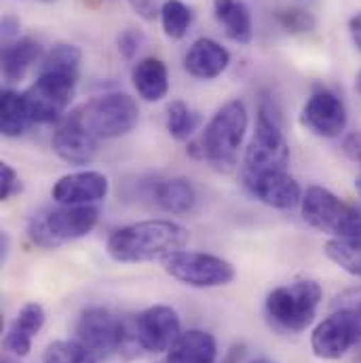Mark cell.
<instances>
[{
    "label": "cell",
    "mask_w": 361,
    "mask_h": 363,
    "mask_svg": "<svg viewBox=\"0 0 361 363\" xmlns=\"http://www.w3.org/2000/svg\"><path fill=\"white\" fill-rule=\"evenodd\" d=\"M6 254H9V235L2 233L0 235V258H2V262L6 260Z\"/></svg>",
    "instance_id": "37"
},
{
    "label": "cell",
    "mask_w": 361,
    "mask_h": 363,
    "mask_svg": "<svg viewBox=\"0 0 361 363\" xmlns=\"http://www.w3.org/2000/svg\"><path fill=\"white\" fill-rule=\"evenodd\" d=\"M349 32H351L353 45L357 47V51H361V13H357L355 17H351V21H349Z\"/></svg>",
    "instance_id": "36"
},
{
    "label": "cell",
    "mask_w": 361,
    "mask_h": 363,
    "mask_svg": "<svg viewBox=\"0 0 361 363\" xmlns=\"http://www.w3.org/2000/svg\"><path fill=\"white\" fill-rule=\"evenodd\" d=\"M23 190L17 172L9 163H0V201H9Z\"/></svg>",
    "instance_id": "32"
},
{
    "label": "cell",
    "mask_w": 361,
    "mask_h": 363,
    "mask_svg": "<svg viewBox=\"0 0 361 363\" xmlns=\"http://www.w3.org/2000/svg\"><path fill=\"white\" fill-rule=\"evenodd\" d=\"M361 342V317L334 308L311 334V349L319 359H340Z\"/></svg>",
    "instance_id": "11"
},
{
    "label": "cell",
    "mask_w": 361,
    "mask_h": 363,
    "mask_svg": "<svg viewBox=\"0 0 361 363\" xmlns=\"http://www.w3.org/2000/svg\"><path fill=\"white\" fill-rule=\"evenodd\" d=\"M248 125L250 116L245 104L241 99H231L211 116L203 135L188 144L186 152L194 159H207L218 169H231L237 163Z\"/></svg>",
    "instance_id": "2"
},
{
    "label": "cell",
    "mask_w": 361,
    "mask_h": 363,
    "mask_svg": "<svg viewBox=\"0 0 361 363\" xmlns=\"http://www.w3.org/2000/svg\"><path fill=\"white\" fill-rule=\"evenodd\" d=\"M357 363H361V355H360V357H357Z\"/></svg>",
    "instance_id": "43"
},
{
    "label": "cell",
    "mask_w": 361,
    "mask_h": 363,
    "mask_svg": "<svg viewBox=\"0 0 361 363\" xmlns=\"http://www.w3.org/2000/svg\"><path fill=\"white\" fill-rule=\"evenodd\" d=\"M43 49L38 45V40L23 36V38H15L11 43H6L2 47V77L9 85L19 83L26 79V74L38 64Z\"/></svg>",
    "instance_id": "19"
},
{
    "label": "cell",
    "mask_w": 361,
    "mask_h": 363,
    "mask_svg": "<svg viewBox=\"0 0 361 363\" xmlns=\"http://www.w3.org/2000/svg\"><path fill=\"white\" fill-rule=\"evenodd\" d=\"M355 87H357V91L361 93V70H360V74H357V81H355Z\"/></svg>",
    "instance_id": "39"
},
{
    "label": "cell",
    "mask_w": 361,
    "mask_h": 363,
    "mask_svg": "<svg viewBox=\"0 0 361 363\" xmlns=\"http://www.w3.org/2000/svg\"><path fill=\"white\" fill-rule=\"evenodd\" d=\"M2 38L6 40V43H11V40H15L17 36H19V19H15V17H11V15H6V17H2Z\"/></svg>",
    "instance_id": "35"
},
{
    "label": "cell",
    "mask_w": 361,
    "mask_h": 363,
    "mask_svg": "<svg viewBox=\"0 0 361 363\" xmlns=\"http://www.w3.org/2000/svg\"><path fill=\"white\" fill-rule=\"evenodd\" d=\"M302 218L309 226L334 239H361V209L345 203L323 186H311L302 194Z\"/></svg>",
    "instance_id": "7"
},
{
    "label": "cell",
    "mask_w": 361,
    "mask_h": 363,
    "mask_svg": "<svg viewBox=\"0 0 361 363\" xmlns=\"http://www.w3.org/2000/svg\"><path fill=\"white\" fill-rule=\"evenodd\" d=\"M216 338L205 330H188L182 332L180 338L172 345L165 363H216Z\"/></svg>",
    "instance_id": "20"
},
{
    "label": "cell",
    "mask_w": 361,
    "mask_h": 363,
    "mask_svg": "<svg viewBox=\"0 0 361 363\" xmlns=\"http://www.w3.org/2000/svg\"><path fill=\"white\" fill-rule=\"evenodd\" d=\"M355 188H357V192H360V196H361V174L355 178Z\"/></svg>",
    "instance_id": "38"
},
{
    "label": "cell",
    "mask_w": 361,
    "mask_h": 363,
    "mask_svg": "<svg viewBox=\"0 0 361 363\" xmlns=\"http://www.w3.org/2000/svg\"><path fill=\"white\" fill-rule=\"evenodd\" d=\"M321 298L323 291L317 281L300 279L272 289L267 298V313L277 328L300 334L315 321Z\"/></svg>",
    "instance_id": "6"
},
{
    "label": "cell",
    "mask_w": 361,
    "mask_h": 363,
    "mask_svg": "<svg viewBox=\"0 0 361 363\" xmlns=\"http://www.w3.org/2000/svg\"><path fill=\"white\" fill-rule=\"evenodd\" d=\"M243 184L252 196L274 209H294L298 203H302V188L294 176L287 174V169L260 176L243 174Z\"/></svg>",
    "instance_id": "14"
},
{
    "label": "cell",
    "mask_w": 361,
    "mask_h": 363,
    "mask_svg": "<svg viewBox=\"0 0 361 363\" xmlns=\"http://www.w3.org/2000/svg\"><path fill=\"white\" fill-rule=\"evenodd\" d=\"M180 334L182 323L178 313L172 306L157 304L133 315L131 319H123L118 353L127 359L167 353Z\"/></svg>",
    "instance_id": "3"
},
{
    "label": "cell",
    "mask_w": 361,
    "mask_h": 363,
    "mask_svg": "<svg viewBox=\"0 0 361 363\" xmlns=\"http://www.w3.org/2000/svg\"><path fill=\"white\" fill-rule=\"evenodd\" d=\"M163 269L172 279L196 289L222 287L235 279V267L228 260L201 252L180 250L163 260Z\"/></svg>",
    "instance_id": "10"
},
{
    "label": "cell",
    "mask_w": 361,
    "mask_h": 363,
    "mask_svg": "<svg viewBox=\"0 0 361 363\" xmlns=\"http://www.w3.org/2000/svg\"><path fill=\"white\" fill-rule=\"evenodd\" d=\"M45 319H47V315H45L43 304H38V302L23 304L4 336V349L13 357H28L32 351V340L43 330Z\"/></svg>",
    "instance_id": "18"
},
{
    "label": "cell",
    "mask_w": 361,
    "mask_h": 363,
    "mask_svg": "<svg viewBox=\"0 0 361 363\" xmlns=\"http://www.w3.org/2000/svg\"><path fill=\"white\" fill-rule=\"evenodd\" d=\"M133 87L144 101H161L170 91L167 66L159 57H144L133 66Z\"/></svg>",
    "instance_id": "22"
},
{
    "label": "cell",
    "mask_w": 361,
    "mask_h": 363,
    "mask_svg": "<svg viewBox=\"0 0 361 363\" xmlns=\"http://www.w3.org/2000/svg\"><path fill=\"white\" fill-rule=\"evenodd\" d=\"M110 182L101 172L68 174L53 184L51 196L57 205H95L106 199Z\"/></svg>",
    "instance_id": "15"
},
{
    "label": "cell",
    "mask_w": 361,
    "mask_h": 363,
    "mask_svg": "<svg viewBox=\"0 0 361 363\" xmlns=\"http://www.w3.org/2000/svg\"><path fill=\"white\" fill-rule=\"evenodd\" d=\"M289 163V146L279 127L277 116L271 106L262 104L258 110L256 131L245 148L243 157V174L260 176L271 172H283Z\"/></svg>",
    "instance_id": "8"
},
{
    "label": "cell",
    "mask_w": 361,
    "mask_h": 363,
    "mask_svg": "<svg viewBox=\"0 0 361 363\" xmlns=\"http://www.w3.org/2000/svg\"><path fill=\"white\" fill-rule=\"evenodd\" d=\"M43 363H97V357L74 338L51 342L43 355Z\"/></svg>",
    "instance_id": "29"
},
{
    "label": "cell",
    "mask_w": 361,
    "mask_h": 363,
    "mask_svg": "<svg viewBox=\"0 0 361 363\" xmlns=\"http://www.w3.org/2000/svg\"><path fill=\"white\" fill-rule=\"evenodd\" d=\"M97 142L91 133H87L72 114L55 129L51 146L55 155L68 165H89L97 155Z\"/></svg>",
    "instance_id": "16"
},
{
    "label": "cell",
    "mask_w": 361,
    "mask_h": 363,
    "mask_svg": "<svg viewBox=\"0 0 361 363\" xmlns=\"http://www.w3.org/2000/svg\"><path fill=\"white\" fill-rule=\"evenodd\" d=\"M190 235L186 226L172 220H144L114 230L108 237L106 252L114 262L142 264L165 260L186 247Z\"/></svg>",
    "instance_id": "1"
},
{
    "label": "cell",
    "mask_w": 361,
    "mask_h": 363,
    "mask_svg": "<svg viewBox=\"0 0 361 363\" xmlns=\"http://www.w3.org/2000/svg\"><path fill=\"white\" fill-rule=\"evenodd\" d=\"M2 363H19V362H15L13 357H4V359H2Z\"/></svg>",
    "instance_id": "40"
},
{
    "label": "cell",
    "mask_w": 361,
    "mask_h": 363,
    "mask_svg": "<svg viewBox=\"0 0 361 363\" xmlns=\"http://www.w3.org/2000/svg\"><path fill=\"white\" fill-rule=\"evenodd\" d=\"M343 152L361 165V131H353L343 140Z\"/></svg>",
    "instance_id": "34"
},
{
    "label": "cell",
    "mask_w": 361,
    "mask_h": 363,
    "mask_svg": "<svg viewBox=\"0 0 361 363\" xmlns=\"http://www.w3.org/2000/svg\"><path fill=\"white\" fill-rule=\"evenodd\" d=\"M165 125L167 131L174 140L186 142L188 138L194 135V131L201 125V114L196 110H192L188 104H184L180 99L172 101L167 106V116H165Z\"/></svg>",
    "instance_id": "26"
},
{
    "label": "cell",
    "mask_w": 361,
    "mask_h": 363,
    "mask_svg": "<svg viewBox=\"0 0 361 363\" xmlns=\"http://www.w3.org/2000/svg\"><path fill=\"white\" fill-rule=\"evenodd\" d=\"M129 4L146 21H152L157 15H161V6H163L159 4V0H129Z\"/></svg>",
    "instance_id": "33"
},
{
    "label": "cell",
    "mask_w": 361,
    "mask_h": 363,
    "mask_svg": "<svg viewBox=\"0 0 361 363\" xmlns=\"http://www.w3.org/2000/svg\"><path fill=\"white\" fill-rule=\"evenodd\" d=\"M99 220L95 205H57L34 213L28 222V237L43 250H57L87 237Z\"/></svg>",
    "instance_id": "4"
},
{
    "label": "cell",
    "mask_w": 361,
    "mask_h": 363,
    "mask_svg": "<svg viewBox=\"0 0 361 363\" xmlns=\"http://www.w3.org/2000/svg\"><path fill=\"white\" fill-rule=\"evenodd\" d=\"M250 363H271V362H267V359H254V362H250Z\"/></svg>",
    "instance_id": "42"
},
{
    "label": "cell",
    "mask_w": 361,
    "mask_h": 363,
    "mask_svg": "<svg viewBox=\"0 0 361 363\" xmlns=\"http://www.w3.org/2000/svg\"><path fill=\"white\" fill-rule=\"evenodd\" d=\"M83 51L72 43H57L49 49V53L40 62V72H64L77 74L81 72Z\"/></svg>",
    "instance_id": "25"
},
{
    "label": "cell",
    "mask_w": 361,
    "mask_h": 363,
    "mask_svg": "<svg viewBox=\"0 0 361 363\" xmlns=\"http://www.w3.org/2000/svg\"><path fill=\"white\" fill-rule=\"evenodd\" d=\"M79 77L77 74H64V72H40L36 83L28 91H23L28 112L32 123L49 125L60 121L77 91Z\"/></svg>",
    "instance_id": "9"
},
{
    "label": "cell",
    "mask_w": 361,
    "mask_h": 363,
    "mask_svg": "<svg viewBox=\"0 0 361 363\" xmlns=\"http://www.w3.org/2000/svg\"><path fill=\"white\" fill-rule=\"evenodd\" d=\"M302 125L319 138H338L349 123L347 108L332 91H317L309 97L300 114Z\"/></svg>",
    "instance_id": "13"
},
{
    "label": "cell",
    "mask_w": 361,
    "mask_h": 363,
    "mask_svg": "<svg viewBox=\"0 0 361 363\" xmlns=\"http://www.w3.org/2000/svg\"><path fill=\"white\" fill-rule=\"evenodd\" d=\"M274 19L287 34H306L317 26L315 15L300 6H279L274 11Z\"/></svg>",
    "instance_id": "30"
},
{
    "label": "cell",
    "mask_w": 361,
    "mask_h": 363,
    "mask_svg": "<svg viewBox=\"0 0 361 363\" xmlns=\"http://www.w3.org/2000/svg\"><path fill=\"white\" fill-rule=\"evenodd\" d=\"M213 17L233 43H252V13L243 0H213Z\"/></svg>",
    "instance_id": "21"
},
{
    "label": "cell",
    "mask_w": 361,
    "mask_h": 363,
    "mask_svg": "<svg viewBox=\"0 0 361 363\" xmlns=\"http://www.w3.org/2000/svg\"><path fill=\"white\" fill-rule=\"evenodd\" d=\"M123 334V319L104 306H91L81 313L77 323V340L91 351L97 362L110 359L118 353Z\"/></svg>",
    "instance_id": "12"
},
{
    "label": "cell",
    "mask_w": 361,
    "mask_h": 363,
    "mask_svg": "<svg viewBox=\"0 0 361 363\" xmlns=\"http://www.w3.org/2000/svg\"><path fill=\"white\" fill-rule=\"evenodd\" d=\"M146 38L140 30L135 28H127L118 34L116 38V45H118V53L127 60V62H133L140 53V49L144 47Z\"/></svg>",
    "instance_id": "31"
},
{
    "label": "cell",
    "mask_w": 361,
    "mask_h": 363,
    "mask_svg": "<svg viewBox=\"0 0 361 363\" xmlns=\"http://www.w3.org/2000/svg\"><path fill=\"white\" fill-rule=\"evenodd\" d=\"M323 252L336 267L361 279V239H330Z\"/></svg>",
    "instance_id": "27"
},
{
    "label": "cell",
    "mask_w": 361,
    "mask_h": 363,
    "mask_svg": "<svg viewBox=\"0 0 361 363\" xmlns=\"http://www.w3.org/2000/svg\"><path fill=\"white\" fill-rule=\"evenodd\" d=\"M72 118L95 140H114L129 133L140 121V108L127 93L112 91L85 101Z\"/></svg>",
    "instance_id": "5"
},
{
    "label": "cell",
    "mask_w": 361,
    "mask_h": 363,
    "mask_svg": "<svg viewBox=\"0 0 361 363\" xmlns=\"http://www.w3.org/2000/svg\"><path fill=\"white\" fill-rule=\"evenodd\" d=\"M192 23V11L182 0H165L161 6V26L167 38L182 40Z\"/></svg>",
    "instance_id": "28"
},
{
    "label": "cell",
    "mask_w": 361,
    "mask_h": 363,
    "mask_svg": "<svg viewBox=\"0 0 361 363\" xmlns=\"http://www.w3.org/2000/svg\"><path fill=\"white\" fill-rule=\"evenodd\" d=\"M32 125L23 93L13 89L2 91L0 99V131L6 138H19Z\"/></svg>",
    "instance_id": "23"
},
{
    "label": "cell",
    "mask_w": 361,
    "mask_h": 363,
    "mask_svg": "<svg viewBox=\"0 0 361 363\" xmlns=\"http://www.w3.org/2000/svg\"><path fill=\"white\" fill-rule=\"evenodd\" d=\"M36 2H45V4H51V2H57V0H36Z\"/></svg>",
    "instance_id": "41"
},
{
    "label": "cell",
    "mask_w": 361,
    "mask_h": 363,
    "mask_svg": "<svg viewBox=\"0 0 361 363\" xmlns=\"http://www.w3.org/2000/svg\"><path fill=\"white\" fill-rule=\"evenodd\" d=\"M157 205L167 213H188L196 205V192L194 186L186 178H174V180L161 182L155 190Z\"/></svg>",
    "instance_id": "24"
},
{
    "label": "cell",
    "mask_w": 361,
    "mask_h": 363,
    "mask_svg": "<svg viewBox=\"0 0 361 363\" xmlns=\"http://www.w3.org/2000/svg\"><path fill=\"white\" fill-rule=\"evenodd\" d=\"M228 66H231V53L213 38L194 40L184 55L186 72L201 81L218 79L222 72H226Z\"/></svg>",
    "instance_id": "17"
}]
</instances>
